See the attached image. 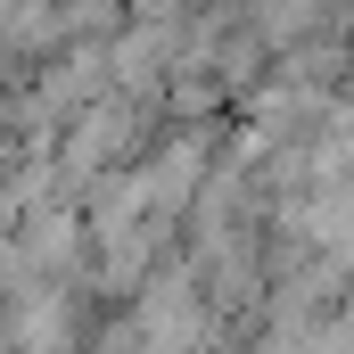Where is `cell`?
Wrapping results in <instances>:
<instances>
[{
	"instance_id": "obj_1",
	"label": "cell",
	"mask_w": 354,
	"mask_h": 354,
	"mask_svg": "<svg viewBox=\"0 0 354 354\" xmlns=\"http://www.w3.org/2000/svg\"><path fill=\"white\" fill-rule=\"evenodd\" d=\"M91 288H8L0 346L8 354H91Z\"/></svg>"
}]
</instances>
